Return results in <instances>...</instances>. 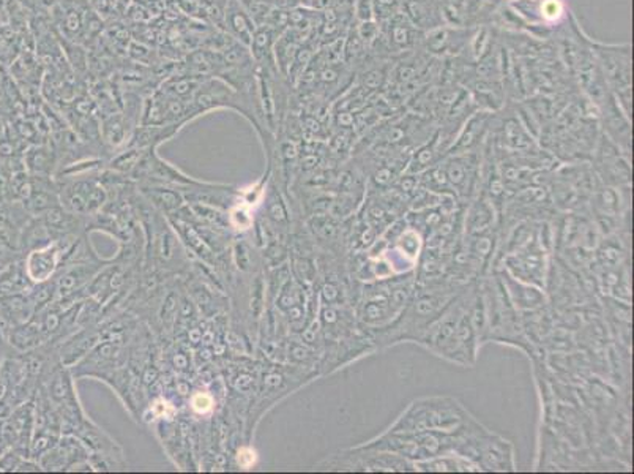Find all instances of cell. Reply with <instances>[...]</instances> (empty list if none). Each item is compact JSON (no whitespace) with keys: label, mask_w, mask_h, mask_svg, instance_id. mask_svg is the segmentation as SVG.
Instances as JSON below:
<instances>
[{"label":"cell","mask_w":634,"mask_h":474,"mask_svg":"<svg viewBox=\"0 0 634 474\" xmlns=\"http://www.w3.org/2000/svg\"><path fill=\"white\" fill-rule=\"evenodd\" d=\"M474 282L467 284L458 293V296L448 304L443 314L434 319L418 340V345L432 352L433 355L462 367H474L477 363L478 349L482 348L469 314Z\"/></svg>","instance_id":"1"},{"label":"cell","mask_w":634,"mask_h":474,"mask_svg":"<svg viewBox=\"0 0 634 474\" xmlns=\"http://www.w3.org/2000/svg\"><path fill=\"white\" fill-rule=\"evenodd\" d=\"M415 289H417L415 270L361 285L354 307L357 325L366 336L387 329L409 306Z\"/></svg>","instance_id":"2"},{"label":"cell","mask_w":634,"mask_h":474,"mask_svg":"<svg viewBox=\"0 0 634 474\" xmlns=\"http://www.w3.org/2000/svg\"><path fill=\"white\" fill-rule=\"evenodd\" d=\"M478 472H516L515 446L482 424L474 415L455 431V451Z\"/></svg>","instance_id":"3"},{"label":"cell","mask_w":634,"mask_h":474,"mask_svg":"<svg viewBox=\"0 0 634 474\" xmlns=\"http://www.w3.org/2000/svg\"><path fill=\"white\" fill-rule=\"evenodd\" d=\"M472 416L458 398L447 395L415 398L394 423L388 432H453Z\"/></svg>","instance_id":"4"},{"label":"cell","mask_w":634,"mask_h":474,"mask_svg":"<svg viewBox=\"0 0 634 474\" xmlns=\"http://www.w3.org/2000/svg\"><path fill=\"white\" fill-rule=\"evenodd\" d=\"M592 48H594L607 89L613 93L622 111L632 119V45L602 43V41L592 40Z\"/></svg>","instance_id":"5"},{"label":"cell","mask_w":634,"mask_h":474,"mask_svg":"<svg viewBox=\"0 0 634 474\" xmlns=\"http://www.w3.org/2000/svg\"><path fill=\"white\" fill-rule=\"evenodd\" d=\"M317 468L327 472L356 473H407L415 472L413 462L394 453L372 450L364 445L349 447L331 454L326 461L317 464Z\"/></svg>","instance_id":"6"},{"label":"cell","mask_w":634,"mask_h":474,"mask_svg":"<svg viewBox=\"0 0 634 474\" xmlns=\"http://www.w3.org/2000/svg\"><path fill=\"white\" fill-rule=\"evenodd\" d=\"M496 273L499 274L509 300H512L513 306H515L521 315L542 310V308H545L546 304H548L545 289L516 280L515 277L508 276L504 270L496 269Z\"/></svg>","instance_id":"7"},{"label":"cell","mask_w":634,"mask_h":474,"mask_svg":"<svg viewBox=\"0 0 634 474\" xmlns=\"http://www.w3.org/2000/svg\"><path fill=\"white\" fill-rule=\"evenodd\" d=\"M225 22L234 39L239 40L244 47H251L255 24L239 0H229L225 11Z\"/></svg>","instance_id":"8"},{"label":"cell","mask_w":634,"mask_h":474,"mask_svg":"<svg viewBox=\"0 0 634 474\" xmlns=\"http://www.w3.org/2000/svg\"><path fill=\"white\" fill-rule=\"evenodd\" d=\"M415 472L422 473H475L477 466L462 457V455L450 453L437 455L428 461L415 462Z\"/></svg>","instance_id":"9"},{"label":"cell","mask_w":634,"mask_h":474,"mask_svg":"<svg viewBox=\"0 0 634 474\" xmlns=\"http://www.w3.org/2000/svg\"><path fill=\"white\" fill-rule=\"evenodd\" d=\"M58 265V250L56 248H41V250L32 251L26 259V274L30 280L44 282L51 276Z\"/></svg>","instance_id":"10"},{"label":"cell","mask_w":634,"mask_h":474,"mask_svg":"<svg viewBox=\"0 0 634 474\" xmlns=\"http://www.w3.org/2000/svg\"><path fill=\"white\" fill-rule=\"evenodd\" d=\"M191 404L196 409H198V412L201 413L209 412V409H211V405H214L211 404V398L209 395L206 394L196 395V397L192 398Z\"/></svg>","instance_id":"11"}]
</instances>
